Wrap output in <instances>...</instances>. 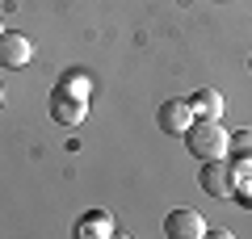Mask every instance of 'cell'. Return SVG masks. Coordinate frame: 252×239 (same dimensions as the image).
<instances>
[{
	"instance_id": "cell-2",
	"label": "cell",
	"mask_w": 252,
	"mask_h": 239,
	"mask_svg": "<svg viewBox=\"0 0 252 239\" xmlns=\"http://www.w3.org/2000/svg\"><path fill=\"white\" fill-rule=\"evenodd\" d=\"M84 114H89V76H67L51 92V118L63 126H76L84 122Z\"/></svg>"
},
{
	"instance_id": "cell-3",
	"label": "cell",
	"mask_w": 252,
	"mask_h": 239,
	"mask_svg": "<svg viewBox=\"0 0 252 239\" xmlns=\"http://www.w3.org/2000/svg\"><path fill=\"white\" fill-rule=\"evenodd\" d=\"M164 235L168 239H202L206 235V218H202L198 210L181 206V210H172L168 218H164Z\"/></svg>"
},
{
	"instance_id": "cell-4",
	"label": "cell",
	"mask_w": 252,
	"mask_h": 239,
	"mask_svg": "<svg viewBox=\"0 0 252 239\" xmlns=\"http://www.w3.org/2000/svg\"><path fill=\"white\" fill-rule=\"evenodd\" d=\"M202 189H206L210 197H219V202H227L231 197V164H227V155L223 159H202Z\"/></svg>"
},
{
	"instance_id": "cell-7",
	"label": "cell",
	"mask_w": 252,
	"mask_h": 239,
	"mask_svg": "<svg viewBox=\"0 0 252 239\" xmlns=\"http://www.w3.org/2000/svg\"><path fill=\"white\" fill-rule=\"evenodd\" d=\"M114 231L118 227H114V218H109L105 210H89L80 222H76V235L80 239H114Z\"/></svg>"
},
{
	"instance_id": "cell-13",
	"label": "cell",
	"mask_w": 252,
	"mask_h": 239,
	"mask_svg": "<svg viewBox=\"0 0 252 239\" xmlns=\"http://www.w3.org/2000/svg\"><path fill=\"white\" fill-rule=\"evenodd\" d=\"M248 67H252V59H248Z\"/></svg>"
},
{
	"instance_id": "cell-8",
	"label": "cell",
	"mask_w": 252,
	"mask_h": 239,
	"mask_svg": "<svg viewBox=\"0 0 252 239\" xmlns=\"http://www.w3.org/2000/svg\"><path fill=\"white\" fill-rule=\"evenodd\" d=\"M231 197L252 210V159H235L231 164Z\"/></svg>"
},
{
	"instance_id": "cell-11",
	"label": "cell",
	"mask_w": 252,
	"mask_h": 239,
	"mask_svg": "<svg viewBox=\"0 0 252 239\" xmlns=\"http://www.w3.org/2000/svg\"><path fill=\"white\" fill-rule=\"evenodd\" d=\"M0 101H4V89H0Z\"/></svg>"
},
{
	"instance_id": "cell-1",
	"label": "cell",
	"mask_w": 252,
	"mask_h": 239,
	"mask_svg": "<svg viewBox=\"0 0 252 239\" xmlns=\"http://www.w3.org/2000/svg\"><path fill=\"white\" fill-rule=\"evenodd\" d=\"M181 139H185V147H189L193 159H223L231 151V134L223 130L219 118H193V126Z\"/></svg>"
},
{
	"instance_id": "cell-5",
	"label": "cell",
	"mask_w": 252,
	"mask_h": 239,
	"mask_svg": "<svg viewBox=\"0 0 252 239\" xmlns=\"http://www.w3.org/2000/svg\"><path fill=\"white\" fill-rule=\"evenodd\" d=\"M193 105L189 101H164L160 105V114H156V122H160V130L164 134H185L189 126H193Z\"/></svg>"
},
{
	"instance_id": "cell-9",
	"label": "cell",
	"mask_w": 252,
	"mask_h": 239,
	"mask_svg": "<svg viewBox=\"0 0 252 239\" xmlns=\"http://www.w3.org/2000/svg\"><path fill=\"white\" fill-rule=\"evenodd\" d=\"M189 105H193V114H198V118H223V114H227V101L219 97L215 89L193 92V97H189Z\"/></svg>"
},
{
	"instance_id": "cell-10",
	"label": "cell",
	"mask_w": 252,
	"mask_h": 239,
	"mask_svg": "<svg viewBox=\"0 0 252 239\" xmlns=\"http://www.w3.org/2000/svg\"><path fill=\"white\" fill-rule=\"evenodd\" d=\"M227 155L252 159V130H235V134H231V151H227Z\"/></svg>"
},
{
	"instance_id": "cell-6",
	"label": "cell",
	"mask_w": 252,
	"mask_h": 239,
	"mask_svg": "<svg viewBox=\"0 0 252 239\" xmlns=\"http://www.w3.org/2000/svg\"><path fill=\"white\" fill-rule=\"evenodd\" d=\"M34 59V42L26 34H0V63L4 67H26Z\"/></svg>"
},
{
	"instance_id": "cell-12",
	"label": "cell",
	"mask_w": 252,
	"mask_h": 239,
	"mask_svg": "<svg viewBox=\"0 0 252 239\" xmlns=\"http://www.w3.org/2000/svg\"><path fill=\"white\" fill-rule=\"evenodd\" d=\"M0 34H4V26H0Z\"/></svg>"
}]
</instances>
